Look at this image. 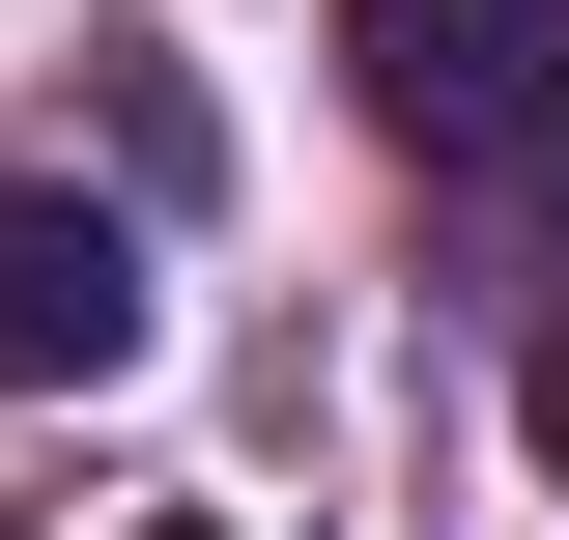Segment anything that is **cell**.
I'll use <instances>...</instances> for the list:
<instances>
[{
	"instance_id": "obj_1",
	"label": "cell",
	"mask_w": 569,
	"mask_h": 540,
	"mask_svg": "<svg viewBox=\"0 0 569 540\" xmlns=\"http://www.w3.org/2000/svg\"><path fill=\"white\" fill-rule=\"evenodd\" d=\"M342 86L427 171H541L569 142V0H342Z\"/></svg>"
},
{
	"instance_id": "obj_2",
	"label": "cell",
	"mask_w": 569,
	"mask_h": 540,
	"mask_svg": "<svg viewBox=\"0 0 569 540\" xmlns=\"http://www.w3.org/2000/svg\"><path fill=\"white\" fill-rule=\"evenodd\" d=\"M114 370H142V228L0 171V399H114Z\"/></svg>"
},
{
	"instance_id": "obj_3",
	"label": "cell",
	"mask_w": 569,
	"mask_h": 540,
	"mask_svg": "<svg viewBox=\"0 0 569 540\" xmlns=\"http://www.w3.org/2000/svg\"><path fill=\"white\" fill-rule=\"evenodd\" d=\"M512 427H541V483H569V313H541V341H512Z\"/></svg>"
},
{
	"instance_id": "obj_4",
	"label": "cell",
	"mask_w": 569,
	"mask_h": 540,
	"mask_svg": "<svg viewBox=\"0 0 569 540\" xmlns=\"http://www.w3.org/2000/svg\"><path fill=\"white\" fill-rule=\"evenodd\" d=\"M541 228H569V142H541Z\"/></svg>"
},
{
	"instance_id": "obj_5",
	"label": "cell",
	"mask_w": 569,
	"mask_h": 540,
	"mask_svg": "<svg viewBox=\"0 0 569 540\" xmlns=\"http://www.w3.org/2000/svg\"><path fill=\"white\" fill-rule=\"evenodd\" d=\"M142 540H200V512H142Z\"/></svg>"
}]
</instances>
